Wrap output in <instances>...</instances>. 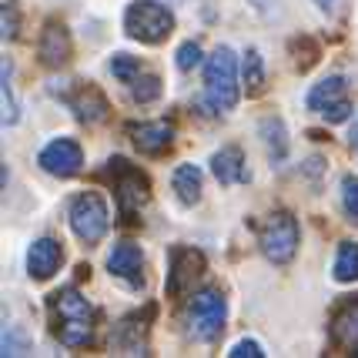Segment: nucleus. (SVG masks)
<instances>
[{
	"label": "nucleus",
	"mask_w": 358,
	"mask_h": 358,
	"mask_svg": "<svg viewBox=\"0 0 358 358\" xmlns=\"http://www.w3.org/2000/svg\"><path fill=\"white\" fill-rule=\"evenodd\" d=\"M47 318H50V335L64 348H87L97 331V308L80 295L74 285H64L47 298Z\"/></svg>",
	"instance_id": "nucleus-1"
},
{
	"label": "nucleus",
	"mask_w": 358,
	"mask_h": 358,
	"mask_svg": "<svg viewBox=\"0 0 358 358\" xmlns=\"http://www.w3.org/2000/svg\"><path fill=\"white\" fill-rule=\"evenodd\" d=\"M238 97H241V87H238V57H234V50L228 44H221L204 61L201 108H208L204 114H211V117H224V114L234 110Z\"/></svg>",
	"instance_id": "nucleus-2"
},
{
	"label": "nucleus",
	"mask_w": 358,
	"mask_h": 358,
	"mask_svg": "<svg viewBox=\"0 0 358 358\" xmlns=\"http://www.w3.org/2000/svg\"><path fill=\"white\" fill-rule=\"evenodd\" d=\"M101 178L110 185L114 191V201H117V215L131 224V221L141 215V208L151 201V178L141 171L138 164H131L127 157L114 155L104 161L101 168Z\"/></svg>",
	"instance_id": "nucleus-3"
},
{
	"label": "nucleus",
	"mask_w": 358,
	"mask_h": 358,
	"mask_svg": "<svg viewBox=\"0 0 358 358\" xmlns=\"http://www.w3.org/2000/svg\"><path fill=\"white\" fill-rule=\"evenodd\" d=\"M228 322V301L221 288H201V292H191L185 305V331L191 342L198 345H211L221 338Z\"/></svg>",
	"instance_id": "nucleus-4"
},
{
	"label": "nucleus",
	"mask_w": 358,
	"mask_h": 358,
	"mask_svg": "<svg viewBox=\"0 0 358 358\" xmlns=\"http://www.w3.org/2000/svg\"><path fill=\"white\" fill-rule=\"evenodd\" d=\"M67 221H71V231L78 238L80 245H101L104 234L110 231V211H108V201L97 194V191H80L71 198L67 204Z\"/></svg>",
	"instance_id": "nucleus-5"
},
{
	"label": "nucleus",
	"mask_w": 358,
	"mask_h": 358,
	"mask_svg": "<svg viewBox=\"0 0 358 358\" xmlns=\"http://www.w3.org/2000/svg\"><path fill=\"white\" fill-rule=\"evenodd\" d=\"M124 34L141 44H164L174 34V14L164 0H134L124 10Z\"/></svg>",
	"instance_id": "nucleus-6"
},
{
	"label": "nucleus",
	"mask_w": 358,
	"mask_h": 358,
	"mask_svg": "<svg viewBox=\"0 0 358 358\" xmlns=\"http://www.w3.org/2000/svg\"><path fill=\"white\" fill-rule=\"evenodd\" d=\"M301 231L292 211H271L262 224H258V248L271 265H288L295 258Z\"/></svg>",
	"instance_id": "nucleus-7"
},
{
	"label": "nucleus",
	"mask_w": 358,
	"mask_h": 358,
	"mask_svg": "<svg viewBox=\"0 0 358 358\" xmlns=\"http://www.w3.org/2000/svg\"><path fill=\"white\" fill-rule=\"evenodd\" d=\"M50 94H54L61 104H67V110L87 127L104 124L110 117L108 97H104V91H101L97 84H91V80H61V87H50Z\"/></svg>",
	"instance_id": "nucleus-8"
},
{
	"label": "nucleus",
	"mask_w": 358,
	"mask_h": 358,
	"mask_svg": "<svg viewBox=\"0 0 358 358\" xmlns=\"http://www.w3.org/2000/svg\"><path fill=\"white\" fill-rule=\"evenodd\" d=\"M305 108L318 114V117H325L328 124H342L352 117V97H348V78L345 74H328L325 80H318L308 97H305Z\"/></svg>",
	"instance_id": "nucleus-9"
},
{
	"label": "nucleus",
	"mask_w": 358,
	"mask_h": 358,
	"mask_svg": "<svg viewBox=\"0 0 358 358\" xmlns=\"http://www.w3.org/2000/svg\"><path fill=\"white\" fill-rule=\"evenodd\" d=\"M208 271V258L201 248L194 245H174L168 255V298H185L187 292H194V281L204 278Z\"/></svg>",
	"instance_id": "nucleus-10"
},
{
	"label": "nucleus",
	"mask_w": 358,
	"mask_h": 358,
	"mask_svg": "<svg viewBox=\"0 0 358 358\" xmlns=\"http://www.w3.org/2000/svg\"><path fill=\"white\" fill-rule=\"evenodd\" d=\"M37 164H41V171L44 174L67 181V178L80 174V168H84V148H80L74 138H54L41 148Z\"/></svg>",
	"instance_id": "nucleus-11"
},
{
	"label": "nucleus",
	"mask_w": 358,
	"mask_h": 358,
	"mask_svg": "<svg viewBox=\"0 0 358 358\" xmlns=\"http://www.w3.org/2000/svg\"><path fill=\"white\" fill-rule=\"evenodd\" d=\"M155 318V305H148V312L141 318V312L121 318L114 331H110V348L117 355H148V322Z\"/></svg>",
	"instance_id": "nucleus-12"
},
{
	"label": "nucleus",
	"mask_w": 358,
	"mask_h": 358,
	"mask_svg": "<svg viewBox=\"0 0 358 358\" xmlns=\"http://www.w3.org/2000/svg\"><path fill=\"white\" fill-rule=\"evenodd\" d=\"M108 271L110 278L124 281L131 292L144 288V251L134 241H117L108 255Z\"/></svg>",
	"instance_id": "nucleus-13"
},
{
	"label": "nucleus",
	"mask_w": 358,
	"mask_h": 358,
	"mask_svg": "<svg viewBox=\"0 0 358 358\" xmlns=\"http://www.w3.org/2000/svg\"><path fill=\"white\" fill-rule=\"evenodd\" d=\"M37 57L44 67L50 71H61L64 64L74 57V41H71V31L64 27L61 20H47L41 37H37Z\"/></svg>",
	"instance_id": "nucleus-14"
},
{
	"label": "nucleus",
	"mask_w": 358,
	"mask_h": 358,
	"mask_svg": "<svg viewBox=\"0 0 358 358\" xmlns=\"http://www.w3.org/2000/svg\"><path fill=\"white\" fill-rule=\"evenodd\" d=\"M131 144L138 148L144 157H161L171 151L174 144V124L171 121H141V124L127 127Z\"/></svg>",
	"instance_id": "nucleus-15"
},
{
	"label": "nucleus",
	"mask_w": 358,
	"mask_h": 358,
	"mask_svg": "<svg viewBox=\"0 0 358 358\" xmlns=\"http://www.w3.org/2000/svg\"><path fill=\"white\" fill-rule=\"evenodd\" d=\"M211 174L221 187H231V185H248L251 171L245 164V151L238 144H224L221 151L211 155Z\"/></svg>",
	"instance_id": "nucleus-16"
},
{
	"label": "nucleus",
	"mask_w": 358,
	"mask_h": 358,
	"mask_svg": "<svg viewBox=\"0 0 358 358\" xmlns=\"http://www.w3.org/2000/svg\"><path fill=\"white\" fill-rule=\"evenodd\" d=\"M64 265V248L54 238H37L27 248V275L34 281H47L57 275V268Z\"/></svg>",
	"instance_id": "nucleus-17"
},
{
	"label": "nucleus",
	"mask_w": 358,
	"mask_h": 358,
	"mask_svg": "<svg viewBox=\"0 0 358 358\" xmlns=\"http://www.w3.org/2000/svg\"><path fill=\"white\" fill-rule=\"evenodd\" d=\"M331 345L345 355H358V298H348L331 315Z\"/></svg>",
	"instance_id": "nucleus-18"
},
{
	"label": "nucleus",
	"mask_w": 358,
	"mask_h": 358,
	"mask_svg": "<svg viewBox=\"0 0 358 358\" xmlns=\"http://www.w3.org/2000/svg\"><path fill=\"white\" fill-rule=\"evenodd\" d=\"M258 138L265 144V155L271 161V168L285 164V157L292 151V141H288V127H285V121H281L278 114H265L258 121Z\"/></svg>",
	"instance_id": "nucleus-19"
},
{
	"label": "nucleus",
	"mask_w": 358,
	"mask_h": 358,
	"mask_svg": "<svg viewBox=\"0 0 358 358\" xmlns=\"http://www.w3.org/2000/svg\"><path fill=\"white\" fill-rule=\"evenodd\" d=\"M171 187L185 208H194V204L201 201V191H204L201 168H198V164H178L171 171Z\"/></svg>",
	"instance_id": "nucleus-20"
},
{
	"label": "nucleus",
	"mask_w": 358,
	"mask_h": 358,
	"mask_svg": "<svg viewBox=\"0 0 358 358\" xmlns=\"http://www.w3.org/2000/svg\"><path fill=\"white\" fill-rule=\"evenodd\" d=\"M288 54H292V67L298 74H308L315 64L322 61V44L315 41L312 34H295L288 41Z\"/></svg>",
	"instance_id": "nucleus-21"
},
{
	"label": "nucleus",
	"mask_w": 358,
	"mask_h": 358,
	"mask_svg": "<svg viewBox=\"0 0 358 358\" xmlns=\"http://www.w3.org/2000/svg\"><path fill=\"white\" fill-rule=\"evenodd\" d=\"M331 278L352 285L358 281V241H342L335 251V262H331Z\"/></svg>",
	"instance_id": "nucleus-22"
},
{
	"label": "nucleus",
	"mask_w": 358,
	"mask_h": 358,
	"mask_svg": "<svg viewBox=\"0 0 358 358\" xmlns=\"http://www.w3.org/2000/svg\"><path fill=\"white\" fill-rule=\"evenodd\" d=\"M241 80H245V94L248 97H258L265 91V57L255 47H248V54L241 61Z\"/></svg>",
	"instance_id": "nucleus-23"
},
{
	"label": "nucleus",
	"mask_w": 358,
	"mask_h": 358,
	"mask_svg": "<svg viewBox=\"0 0 358 358\" xmlns=\"http://www.w3.org/2000/svg\"><path fill=\"white\" fill-rule=\"evenodd\" d=\"M161 91H164V87H161V78H157V74H144V71H141L138 78L127 84L131 101H134V104H141V108H144V104H155L157 97H161Z\"/></svg>",
	"instance_id": "nucleus-24"
},
{
	"label": "nucleus",
	"mask_w": 358,
	"mask_h": 358,
	"mask_svg": "<svg viewBox=\"0 0 358 358\" xmlns=\"http://www.w3.org/2000/svg\"><path fill=\"white\" fill-rule=\"evenodd\" d=\"M10 71H14V64L3 57V80H0V94H3V127H14L17 117H20V108H17V97H14V84H10Z\"/></svg>",
	"instance_id": "nucleus-25"
},
{
	"label": "nucleus",
	"mask_w": 358,
	"mask_h": 358,
	"mask_svg": "<svg viewBox=\"0 0 358 358\" xmlns=\"http://www.w3.org/2000/svg\"><path fill=\"white\" fill-rule=\"evenodd\" d=\"M110 74L121 84H131L141 74V61L134 54H127V50H117V54H110Z\"/></svg>",
	"instance_id": "nucleus-26"
},
{
	"label": "nucleus",
	"mask_w": 358,
	"mask_h": 358,
	"mask_svg": "<svg viewBox=\"0 0 358 358\" xmlns=\"http://www.w3.org/2000/svg\"><path fill=\"white\" fill-rule=\"evenodd\" d=\"M342 211L352 224H358V174L342 178Z\"/></svg>",
	"instance_id": "nucleus-27"
},
{
	"label": "nucleus",
	"mask_w": 358,
	"mask_h": 358,
	"mask_svg": "<svg viewBox=\"0 0 358 358\" xmlns=\"http://www.w3.org/2000/svg\"><path fill=\"white\" fill-rule=\"evenodd\" d=\"M0 34H3V41H17V34H20L17 0H3V7H0Z\"/></svg>",
	"instance_id": "nucleus-28"
},
{
	"label": "nucleus",
	"mask_w": 358,
	"mask_h": 358,
	"mask_svg": "<svg viewBox=\"0 0 358 358\" xmlns=\"http://www.w3.org/2000/svg\"><path fill=\"white\" fill-rule=\"evenodd\" d=\"M174 64H178V71H194L201 64V44L198 41H185L178 47V54H174Z\"/></svg>",
	"instance_id": "nucleus-29"
},
{
	"label": "nucleus",
	"mask_w": 358,
	"mask_h": 358,
	"mask_svg": "<svg viewBox=\"0 0 358 358\" xmlns=\"http://www.w3.org/2000/svg\"><path fill=\"white\" fill-rule=\"evenodd\" d=\"M0 355L7 358V355H27V342L24 338H17V331L14 325H3V352Z\"/></svg>",
	"instance_id": "nucleus-30"
},
{
	"label": "nucleus",
	"mask_w": 358,
	"mask_h": 358,
	"mask_svg": "<svg viewBox=\"0 0 358 358\" xmlns=\"http://www.w3.org/2000/svg\"><path fill=\"white\" fill-rule=\"evenodd\" d=\"M231 358H265V348L255 342V338H241V342L231 345V352H228Z\"/></svg>",
	"instance_id": "nucleus-31"
},
{
	"label": "nucleus",
	"mask_w": 358,
	"mask_h": 358,
	"mask_svg": "<svg viewBox=\"0 0 358 358\" xmlns=\"http://www.w3.org/2000/svg\"><path fill=\"white\" fill-rule=\"evenodd\" d=\"M315 7H318V10H322V14H335V10H338V3H342V0H312Z\"/></svg>",
	"instance_id": "nucleus-32"
},
{
	"label": "nucleus",
	"mask_w": 358,
	"mask_h": 358,
	"mask_svg": "<svg viewBox=\"0 0 358 358\" xmlns=\"http://www.w3.org/2000/svg\"><path fill=\"white\" fill-rule=\"evenodd\" d=\"M348 144H352V151L358 155V117L352 121V131H348Z\"/></svg>",
	"instance_id": "nucleus-33"
},
{
	"label": "nucleus",
	"mask_w": 358,
	"mask_h": 358,
	"mask_svg": "<svg viewBox=\"0 0 358 358\" xmlns=\"http://www.w3.org/2000/svg\"><path fill=\"white\" fill-rule=\"evenodd\" d=\"M248 3L255 10H268V7H271V0H248Z\"/></svg>",
	"instance_id": "nucleus-34"
},
{
	"label": "nucleus",
	"mask_w": 358,
	"mask_h": 358,
	"mask_svg": "<svg viewBox=\"0 0 358 358\" xmlns=\"http://www.w3.org/2000/svg\"><path fill=\"white\" fill-rule=\"evenodd\" d=\"M164 3H187V0H164Z\"/></svg>",
	"instance_id": "nucleus-35"
}]
</instances>
